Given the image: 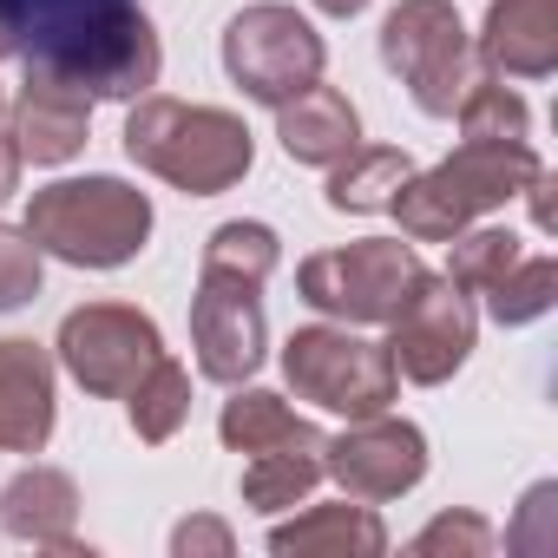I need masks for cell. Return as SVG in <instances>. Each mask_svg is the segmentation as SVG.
Wrapping results in <instances>:
<instances>
[{
    "label": "cell",
    "mask_w": 558,
    "mask_h": 558,
    "mask_svg": "<svg viewBox=\"0 0 558 558\" xmlns=\"http://www.w3.org/2000/svg\"><path fill=\"white\" fill-rule=\"evenodd\" d=\"M125 158L178 184L184 197H217L250 171L256 145H250V125L223 106H184L165 93H138L125 112Z\"/></svg>",
    "instance_id": "1"
},
{
    "label": "cell",
    "mask_w": 558,
    "mask_h": 558,
    "mask_svg": "<svg viewBox=\"0 0 558 558\" xmlns=\"http://www.w3.org/2000/svg\"><path fill=\"white\" fill-rule=\"evenodd\" d=\"M538 171L532 138H460L453 158H440L434 171H414L395 191V217L408 243H447L466 223H480L486 210L512 204Z\"/></svg>",
    "instance_id": "2"
},
{
    "label": "cell",
    "mask_w": 558,
    "mask_h": 558,
    "mask_svg": "<svg viewBox=\"0 0 558 558\" xmlns=\"http://www.w3.org/2000/svg\"><path fill=\"white\" fill-rule=\"evenodd\" d=\"M21 230L40 243V256L80 263V269H119L151 236V197L125 178H60L34 191Z\"/></svg>",
    "instance_id": "3"
},
{
    "label": "cell",
    "mask_w": 558,
    "mask_h": 558,
    "mask_svg": "<svg viewBox=\"0 0 558 558\" xmlns=\"http://www.w3.org/2000/svg\"><path fill=\"white\" fill-rule=\"evenodd\" d=\"M381 66L414 93V106L427 119H453L460 99L473 93V80H486L453 0H401L381 21Z\"/></svg>",
    "instance_id": "4"
},
{
    "label": "cell",
    "mask_w": 558,
    "mask_h": 558,
    "mask_svg": "<svg viewBox=\"0 0 558 558\" xmlns=\"http://www.w3.org/2000/svg\"><path fill=\"white\" fill-rule=\"evenodd\" d=\"M421 276H427V263H421L414 243H401V236H362L349 250H316L296 269V290H303L310 310H323V316H336L349 329H375V323H388L414 296Z\"/></svg>",
    "instance_id": "5"
},
{
    "label": "cell",
    "mask_w": 558,
    "mask_h": 558,
    "mask_svg": "<svg viewBox=\"0 0 558 558\" xmlns=\"http://www.w3.org/2000/svg\"><path fill=\"white\" fill-rule=\"evenodd\" d=\"M323 66H329L323 34L296 8H283V0H256V8L230 14V27H223V73L243 86V99H256L269 112L296 99L303 86H316Z\"/></svg>",
    "instance_id": "6"
},
{
    "label": "cell",
    "mask_w": 558,
    "mask_h": 558,
    "mask_svg": "<svg viewBox=\"0 0 558 558\" xmlns=\"http://www.w3.org/2000/svg\"><path fill=\"white\" fill-rule=\"evenodd\" d=\"M283 375H290V388H296L310 408L342 414V421L381 414V408L401 395V375H395L388 349L349 336V323L296 329V336L283 342Z\"/></svg>",
    "instance_id": "7"
},
{
    "label": "cell",
    "mask_w": 558,
    "mask_h": 558,
    "mask_svg": "<svg viewBox=\"0 0 558 558\" xmlns=\"http://www.w3.org/2000/svg\"><path fill=\"white\" fill-rule=\"evenodd\" d=\"M473 336H480L473 296L453 283V276H421L414 296L388 316V362L414 388H440V381H453L466 368Z\"/></svg>",
    "instance_id": "8"
},
{
    "label": "cell",
    "mask_w": 558,
    "mask_h": 558,
    "mask_svg": "<svg viewBox=\"0 0 558 558\" xmlns=\"http://www.w3.org/2000/svg\"><path fill=\"white\" fill-rule=\"evenodd\" d=\"M53 349H60L66 375L86 395H99V401H125L132 381L165 355L158 323L145 310H132V303H86V310H73L60 323V342Z\"/></svg>",
    "instance_id": "9"
},
{
    "label": "cell",
    "mask_w": 558,
    "mask_h": 558,
    "mask_svg": "<svg viewBox=\"0 0 558 558\" xmlns=\"http://www.w3.org/2000/svg\"><path fill=\"white\" fill-rule=\"evenodd\" d=\"M40 60L60 66L93 99H138V93L158 86V34L138 8H106L99 21H86L80 40L47 47Z\"/></svg>",
    "instance_id": "10"
},
{
    "label": "cell",
    "mask_w": 558,
    "mask_h": 558,
    "mask_svg": "<svg viewBox=\"0 0 558 558\" xmlns=\"http://www.w3.org/2000/svg\"><path fill=\"white\" fill-rule=\"evenodd\" d=\"M323 473L349 493V499H401L421 486L427 473V434L414 421H395L388 408L381 414H362L349 421L329 447H323Z\"/></svg>",
    "instance_id": "11"
},
{
    "label": "cell",
    "mask_w": 558,
    "mask_h": 558,
    "mask_svg": "<svg viewBox=\"0 0 558 558\" xmlns=\"http://www.w3.org/2000/svg\"><path fill=\"white\" fill-rule=\"evenodd\" d=\"M263 283H243V276H217L204 269V283L191 296V349H197V368L204 381H250L263 368V342H269V323H263V303H256Z\"/></svg>",
    "instance_id": "12"
},
{
    "label": "cell",
    "mask_w": 558,
    "mask_h": 558,
    "mask_svg": "<svg viewBox=\"0 0 558 558\" xmlns=\"http://www.w3.org/2000/svg\"><path fill=\"white\" fill-rule=\"evenodd\" d=\"M86 132H93V93L73 86L60 66L34 60L21 99H14V145H21V158L66 165V158L86 151Z\"/></svg>",
    "instance_id": "13"
},
{
    "label": "cell",
    "mask_w": 558,
    "mask_h": 558,
    "mask_svg": "<svg viewBox=\"0 0 558 558\" xmlns=\"http://www.w3.org/2000/svg\"><path fill=\"white\" fill-rule=\"evenodd\" d=\"M53 440V355L27 336H0V453Z\"/></svg>",
    "instance_id": "14"
},
{
    "label": "cell",
    "mask_w": 558,
    "mask_h": 558,
    "mask_svg": "<svg viewBox=\"0 0 558 558\" xmlns=\"http://www.w3.org/2000/svg\"><path fill=\"white\" fill-rule=\"evenodd\" d=\"M473 53L493 80H545L558 66V0H493Z\"/></svg>",
    "instance_id": "15"
},
{
    "label": "cell",
    "mask_w": 558,
    "mask_h": 558,
    "mask_svg": "<svg viewBox=\"0 0 558 558\" xmlns=\"http://www.w3.org/2000/svg\"><path fill=\"white\" fill-rule=\"evenodd\" d=\"M73 519H80V486L60 466H27L0 486V525L27 545H40V551H73L80 558L86 545L73 538Z\"/></svg>",
    "instance_id": "16"
},
{
    "label": "cell",
    "mask_w": 558,
    "mask_h": 558,
    "mask_svg": "<svg viewBox=\"0 0 558 558\" xmlns=\"http://www.w3.org/2000/svg\"><path fill=\"white\" fill-rule=\"evenodd\" d=\"M269 551L276 558H381L388 551V525L375 519L368 499H336V506H310L290 525H269Z\"/></svg>",
    "instance_id": "17"
},
{
    "label": "cell",
    "mask_w": 558,
    "mask_h": 558,
    "mask_svg": "<svg viewBox=\"0 0 558 558\" xmlns=\"http://www.w3.org/2000/svg\"><path fill=\"white\" fill-rule=\"evenodd\" d=\"M276 138H283V151L296 165H336V158H349L362 145V119H355L349 93H336V86L316 80L296 99L276 106Z\"/></svg>",
    "instance_id": "18"
},
{
    "label": "cell",
    "mask_w": 558,
    "mask_h": 558,
    "mask_svg": "<svg viewBox=\"0 0 558 558\" xmlns=\"http://www.w3.org/2000/svg\"><path fill=\"white\" fill-rule=\"evenodd\" d=\"M323 434H310V440H283V447H263V453H250V466H243V506H256V512H283V506H296V499H310L329 473H323Z\"/></svg>",
    "instance_id": "19"
},
{
    "label": "cell",
    "mask_w": 558,
    "mask_h": 558,
    "mask_svg": "<svg viewBox=\"0 0 558 558\" xmlns=\"http://www.w3.org/2000/svg\"><path fill=\"white\" fill-rule=\"evenodd\" d=\"M414 178V158L401 145H355L349 158L329 165V210H355L375 217L395 204V191Z\"/></svg>",
    "instance_id": "20"
},
{
    "label": "cell",
    "mask_w": 558,
    "mask_h": 558,
    "mask_svg": "<svg viewBox=\"0 0 558 558\" xmlns=\"http://www.w3.org/2000/svg\"><path fill=\"white\" fill-rule=\"evenodd\" d=\"M217 434H223V447H236V453H263V447H283V440H310L316 427H310L303 414H290L283 395L243 388V381H236V395H230L223 414H217Z\"/></svg>",
    "instance_id": "21"
},
{
    "label": "cell",
    "mask_w": 558,
    "mask_h": 558,
    "mask_svg": "<svg viewBox=\"0 0 558 558\" xmlns=\"http://www.w3.org/2000/svg\"><path fill=\"white\" fill-rule=\"evenodd\" d=\"M125 414H132V434H138L145 447H165V440L184 427V414H191V375H184L171 355H158V362L132 381Z\"/></svg>",
    "instance_id": "22"
},
{
    "label": "cell",
    "mask_w": 558,
    "mask_h": 558,
    "mask_svg": "<svg viewBox=\"0 0 558 558\" xmlns=\"http://www.w3.org/2000/svg\"><path fill=\"white\" fill-rule=\"evenodd\" d=\"M276 256H283L276 230H269V223H250V217L217 223L210 243H204V269H217V276H243V283H269Z\"/></svg>",
    "instance_id": "23"
},
{
    "label": "cell",
    "mask_w": 558,
    "mask_h": 558,
    "mask_svg": "<svg viewBox=\"0 0 558 558\" xmlns=\"http://www.w3.org/2000/svg\"><path fill=\"white\" fill-rule=\"evenodd\" d=\"M551 303H558V263H551V256H519L499 283L486 290V310H493V323H506V329L538 323Z\"/></svg>",
    "instance_id": "24"
},
{
    "label": "cell",
    "mask_w": 558,
    "mask_h": 558,
    "mask_svg": "<svg viewBox=\"0 0 558 558\" xmlns=\"http://www.w3.org/2000/svg\"><path fill=\"white\" fill-rule=\"evenodd\" d=\"M447 243H453L447 276H453V283H460L466 296H486V290L499 283V276L525 256V250H519V236H512V230H493V223H480V230L466 223V230H460V236H447Z\"/></svg>",
    "instance_id": "25"
},
{
    "label": "cell",
    "mask_w": 558,
    "mask_h": 558,
    "mask_svg": "<svg viewBox=\"0 0 558 558\" xmlns=\"http://www.w3.org/2000/svg\"><path fill=\"white\" fill-rule=\"evenodd\" d=\"M460 138H532V112L506 80H473V93L460 99Z\"/></svg>",
    "instance_id": "26"
},
{
    "label": "cell",
    "mask_w": 558,
    "mask_h": 558,
    "mask_svg": "<svg viewBox=\"0 0 558 558\" xmlns=\"http://www.w3.org/2000/svg\"><path fill=\"white\" fill-rule=\"evenodd\" d=\"M493 545H499V532L480 519V512H440L434 525H421L414 532V558H493Z\"/></svg>",
    "instance_id": "27"
},
{
    "label": "cell",
    "mask_w": 558,
    "mask_h": 558,
    "mask_svg": "<svg viewBox=\"0 0 558 558\" xmlns=\"http://www.w3.org/2000/svg\"><path fill=\"white\" fill-rule=\"evenodd\" d=\"M34 296H40V243L0 223V310H21Z\"/></svg>",
    "instance_id": "28"
},
{
    "label": "cell",
    "mask_w": 558,
    "mask_h": 558,
    "mask_svg": "<svg viewBox=\"0 0 558 558\" xmlns=\"http://www.w3.org/2000/svg\"><path fill=\"white\" fill-rule=\"evenodd\" d=\"M551 499H558V486H532V493H525V512H519V525L506 532L512 551H525V558H551V551H558V525H551L558 506H551Z\"/></svg>",
    "instance_id": "29"
},
{
    "label": "cell",
    "mask_w": 558,
    "mask_h": 558,
    "mask_svg": "<svg viewBox=\"0 0 558 558\" xmlns=\"http://www.w3.org/2000/svg\"><path fill=\"white\" fill-rule=\"evenodd\" d=\"M171 551H178V558H230L236 538H230L223 519H184V525L171 532Z\"/></svg>",
    "instance_id": "30"
},
{
    "label": "cell",
    "mask_w": 558,
    "mask_h": 558,
    "mask_svg": "<svg viewBox=\"0 0 558 558\" xmlns=\"http://www.w3.org/2000/svg\"><path fill=\"white\" fill-rule=\"evenodd\" d=\"M21 145H14V132H0V204H8L14 197V184H21Z\"/></svg>",
    "instance_id": "31"
},
{
    "label": "cell",
    "mask_w": 558,
    "mask_h": 558,
    "mask_svg": "<svg viewBox=\"0 0 558 558\" xmlns=\"http://www.w3.org/2000/svg\"><path fill=\"white\" fill-rule=\"evenodd\" d=\"M525 197H532V223H538V230H551V171H545V165L532 171V184H525Z\"/></svg>",
    "instance_id": "32"
},
{
    "label": "cell",
    "mask_w": 558,
    "mask_h": 558,
    "mask_svg": "<svg viewBox=\"0 0 558 558\" xmlns=\"http://www.w3.org/2000/svg\"><path fill=\"white\" fill-rule=\"evenodd\" d=\"M21 53V14H14V0H0V60Z\"/></svg>",
    "instance_id": "33"
},
{
    "label": "cell",
    "mask_w": 558,
    "mask_h": 558,
    "mask_svg": "<svg viewBox=\"0 0 558 558\" xmlns=\"http://www.w3.org/2000/svg\"><path fill=\"white\" fill-rule=\"evenodd\" d=\"M316 8H323L329 21H349V14H362V8H368V0H316Z\"/></svg>",
    "instance_id": "34"
},
{
    "label": "cell",
    "mask_w": 558,
    "mask_h": 558,
    "mask_svg": "<svg viewBox=\"0 0 558 558\" xmlns=\"http://www.w3.org/2000/svg\"><path fill=\"white\" fill-rule=\"evenodd\" d=\"M0 112H8V93H0Z\"/></svg>",
    "instance_id": "35"
}]
</instances>
